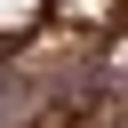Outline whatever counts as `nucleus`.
Listing matches in <instances>:
<instances>
[{"mask_svg": "<svg viewBox=\"0 0 128 128\" xmlns=\"http://www.w3.org/2000/svg\"><path fill=\"white\" fill-rule=\"evenodd\" d=\"M0 72L40 88L48 128H128V0H0Z\"/></svg>", "mask_w": 128, "mask_h": 128, "instance_id": "nucleus-1", "label": "nucleus"}]
</instances>
